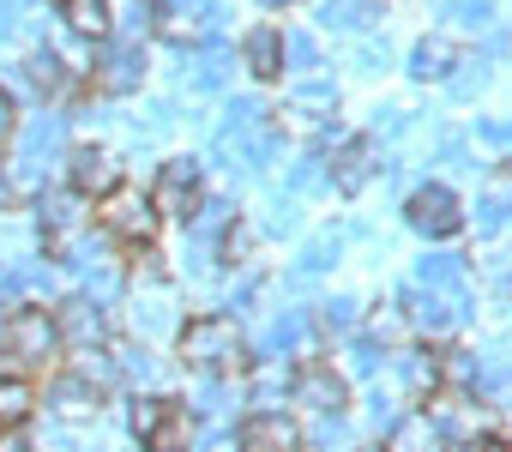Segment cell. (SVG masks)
Instances as JSON below:
<instances>
[{
	"label": "cell",
	"instance_id": "cell-1",
	"mask_svg": "<svg viewBox=\"0 0 512 452\" xmlns=\"http://www.w3.org/2000/svg\"><path fill=\"white\" fill-rule=\"evenodd\" d=\"M175 356H181V368H193L205 380H241V374H253L247 332L229 314H193V320H181L175 326Z\"/></svg>",
	"mask_w": 512,
	"mask_h": 452
},
{
	"label": "cell",
	"instance_id": "cell-2",
	"mask_svg": "<svg viewBox=\"0 0 512 452\" xmlns=\"http://www.w3.org/2000/svg\"><path fill=\"white\" fill-rule=\"evenodd\" d=\"M91 223L115 242V248H151L157 242V211H151V193H139V187H109L103 199H91Z\"/></svg>",
	"mask_w": 512,
	"mask_h": 452
},
{
	"label": "cell",
	"instance_id": "cell-3",
	"mask_svg": "<svg viewBox=\"0 0 512 452\" xmlns=\"http://www.w3.org/2000/svg\"><path fill=\"white\" fill-rule=\"evenodd\" d=\"M0 338H7V356H13V362H25V368H43V362H55V356L67 350L61 320H55V308H43V302L13 308V314H7V326H0Z\"/></svg>",
	"mask_w": 512,
	"mask_h": 452
},
{
	"label": "cell",
	"instance_id": "cell-4",
	"mask_svg": "<svg viewBox=\"0 0 512 452\" xmlns=\"http://www.w3.org/2000/svg\"><path fill=\"white\" fill-rule=\"evenodd\" d=\"M199 205H205V169H199L193 157H169V163L157 169V181H151V211L193 223Z\"/></svg>",
	"mask_w": 512,
	"mask_h": 452
},
{
	"label": "cell",
	"instance_id": "cell-5",
	"mask_svg": "<svg viewBox=\"0 0 512 452\" xmlns=\"http://www.w3.org/2000/svg\"><path fill=\"white\" fill-rule=\"evenodd\" d=\"M290 398L308 404L314 416H344V410H350V380H344V368L308 356V362L290 368Z\"/></svg>",
	"mask_w": 512,
	"mask_h": 452
},
{
	"label": "cell",
	"instance_id": "cell-6",
	"mask_svg": "<svg viewBox=\"0 0 512 452\" xmlns=\"http://www.w3.org/2000/svg\"><path fill=\"white\" fill-rule=\"evenodd\" d=\"M404 223H410L416 236H428V242H452V236L464 230V205H458L452 187L428 181V187H416V193L404 199Z\"/></svg>",
	"mask_w": 512,
	"mask_h": 452
},
{
	"label": "cell",
	"instance_id": "cell-7",
	"mask_svg": "<svg viewBox=\"0 0 512 452\" xmlns=\"http://www.w3.org/2000/svg\"><path fill=\"white\" fill-rule=\"evenodd\" d=\"M235 452H308V440H302V422L296 416H284V410H253L235 428Z\"/></svg>",
	"mask_w": 512,
	"mask_h": 452
},
{
	"label": "cell",
	"instance_id": "cell-8",
	"mask_svg": "<svg viewBox=\"0 0 512 452\" xmlns=\"http://www.w3.org/2000/svg\"><path fill=\"white\" fill-rule=\"evenodd\" d=\"M374 175H380V145H374L368 133H350V139L332 151V163H326V181H332L344 199H356Z\"/></svg>",
	"mask_w": 512,
	"mask_h": 452
},
{
	"label": "cell",
	"instance_id": "cell-9",
	"mask_svg": "<svg viewBox=\"0 0 512 452\" xmlns=\"http://www.w3.org/2000/svg\"><path fill=\"white\" fill-rule=\"evenodd\" d=\"M67 187H73L79 199H103L109 187H121L115 151H103V145H73V151H67Z\"/></svg>",
	"mask_w": 512,
	"mask_h": 452
},
{
	"label": "cell",
	"instance_id": "cell-10",
	"mask_svg": "<svg viewBox=\"0 0 512 452\" xmlns=\"http://www.w3.org/2000/svg\"><path fill=\"white\" fill-rule=\"evenodd\" d=\"M193 440H199L193 410H187V404H175V398H163L157 422L139 434V452H193Z\"/></svg>",
	"mask_w": 512,
	"mask_h": 452
},
{
	"label": "cell",
	"instance_id": "cell-11",
	"mask_svg": "<svg viewBox=\"0 0 512 452\" xmlns=\"http://www.w3.org/2000/svg\"><path fill=\"white\" fill-rule=\"evenodd\" d=\"M103 392H109V386H97V380H85V374L61 368V374H55V386H49V404H55V416H61V422H91V416L103 410Z\"/></svg>",
	"mask_w": 512,
	"mask_h": 452
},
{
	"label": "cell",
	"instance_id": "cell-12",
	"mask_svg": "<svg viewBox=\"0 0 512 452\" xmlns=\"http://www.w3.org/2000/svg\"><path fill=\"white\" fill-rule=\"evenodd\" d=\"M241 67H247L253 79H284V67H290L284 31H278V25H253V31L241 37Z\"/></svg>",
	"mask_w": 512,
	"mask_h": 452
},
{
	"label": "cell",
	"instance_id": "cell-13",
	"mask_svg": "<svg viewBox=\"0 0 512 452\" xmlns=\"http://www.w3.org/2000/svg\"><path fill=\"white\" fill-rule=\"evenodd\" d=\"M61 25L79 43H109L115 37V0H61Z\"/></svg>",
	"mask_w": 512,
	"mask_h": 452
},
{
	"label": "cell",
	"instance_id": "cell-14",
	"mask_svg": "<svg viewBox=\"0 0 512 452\" xmlns=\"http://www.w3.org/2000/svg\"><path fill=\"white\" fill-rule=\"evenodd\" d=\"M139 79H145V55H139V49H109V55L91 67V85H97V91H109V97L139 91Z\"/></svg>",
	"mask_w": 512,
	"mask_h": 452
},
{
	"label": "cell",
	"instance_id": "cell-15",
	"mask_svg": "<svg viewBox=\"0 0 512 452\" xmlns=\"http://www.w3.org/2000/svg\"><path fill=\"white\" fill-rule=\"evenodd\" d=\"M464 67V49L452 43V37H422L416 49H410V73L416 79H452Z\"/></svg>",
	"mask_w": 512,
	"mask_h": 452
},
{
	"label": "cell",
	"instance_id": "cell-16",
	"mask_svg": "<svg viewBox=\"0 0 512 452\" xmlns=\"http://www.w3.org/2000/svg\"><path fill=\"white\" fill-rule=\"evenodd\" d=\"M440 446V428L422 416V410H404L392 428H386V440H380V452H434Z\"/></svg>",
	"mask_w": 512,
	"mask_h": 452
},
{
	"label": "cell",
	"instance_id": "cell-17",
	"mask_svg": "<svg viewBox=\"0 0 512 452\" xmlns=\"http://www.w3.org/2000/svg\"><path fill=\"white\" fill-rule=\"evenodd\" d=\"M37 416V386H31V374H0V428H25Z\"/></svg>",
	"mask_w": 512,
	"mask_h": 452
},
{
	"label": "cell",
	"instance_id": "cell-18",
	"mask_svg": "<svg viewBox=\"0 0 512 452\" xmlns=\"http://www.w3.org/2000/svg\"><path fill=\"white\" fill-rule=\"evenodd\" d=\"M368 338H374L380 350H410V320H404V308H374V314H368Z\"/></svg>",
	"mask_w": 512,
	"mask_h": 452
},
{
	"label": "cell",
	"instance_id": "cell-19",
	"mask_svg": "<svg viewBox=\"0 0 512 452\" xmlns=\"http://www.w3.org/2000/svg\"><path fill=\"white\" fill-rule=\"evenodd\" d=\"M398 374H404V386H410L416 398H428V392L440 386V368H434V356H422V350H398Z\"/></svg>",
	"mask_w": 512,
	"mask_h": 452
},
{
	"label": "cell",
	"instance_id": "cell-20",
	"mask_svg": "<svg viewBox=\"0 0 512 452\" xmlns=\"http://www.w3.org/2000/svg\"><path fill=\"white\" fill-rule=\"evenodd\" d=\"M25 79H31V85H37L43 97H55V91L67 85V67H61V61H55L49 49H43V55H31V61H25Z\"/></svg>",
	"mask_w": 512,
	"mask_h": 452
},
{
	"label": "cell",
	"instance_id": "cell-21",
	"mask_svg": "<svg viewBox=\"0 0 512 452\" xmlns=\"http://www.w3.org/2000/svg\"><path fill=\"white\" fill-rule=\"evenodd\" d=\"M296 103H302V109H332V103H338V91H332V85H320V79H308V85H296Z\"/></svg>",
	"mask_w": 512,
	"mask_h": 452
},
{
	"label": "cell",
	"instance_id": "cell-22",
	"mask_svg": "<svg viewBox=\"0 0 512 452\" xmlns=\"http://www.w3.org/2000/svg\"><path fill=\"white\" fill-rule=\"evenodd\" d=\"M320 326H326V332H350V326H356V302H326Z\"/></svg>",
	"mask_w": 512,
	"mask_h": 452
},
{
	"label": "cell",
	"instance_id": "cell-23",
	"mask_svg": "<svg viewBox=\"0 0 512 452\" xmlns=\"http://www.w3.org/2000/svg\"><path fill=\"white\" fill-rule=\"evenodd\" d=\"M19 133V97L7 91V85H0V145H7Z\"/></svg>",
	"mask_w": 512,
	"mask_h": 452
},
{
	"label": "cell",
	"instance_id": "cell-24",
	"mask_svg": "<svg viewBox=\"0 0 512 452\" xmlns=\"http://www.w3.org/2000/svg\"><path fill=\"white\" fill-rule=\"evenodd\" d=\"M0 452H37L25 428H0Z\"/></svg>",
	"mask_w": 512,
	"mask_h": 452
},
{
	"label": "cell",
	"instance_id": "cell-25",
	"mask_svg": "<svg viewBox=\"0 0 512 452\" xmlns=\"http://www.w3.org/2000/svg\"><path fill=\"white\" fill-rule=\"evenodd\" d=\"M452 452H512L506 440H470V446H452Z\"/></svg>",
	"mask_w": 512,
	"mask_h": 452
},
{
	"label": "cell",
	"instance_id": "cell-26",
	"mask_svg": "<svg viewBox=\"0 0 512 452\" xmlns=\"http://www.w3.org/2000/svg\"><path fill=\"white\" fill-rule=\"evenodd\" d=\"M253 7H266V13H290V7H302V0H253Z\"/></svg>",
	"mask_w": 512,
	"mask_h": 452
}]
</instances>
